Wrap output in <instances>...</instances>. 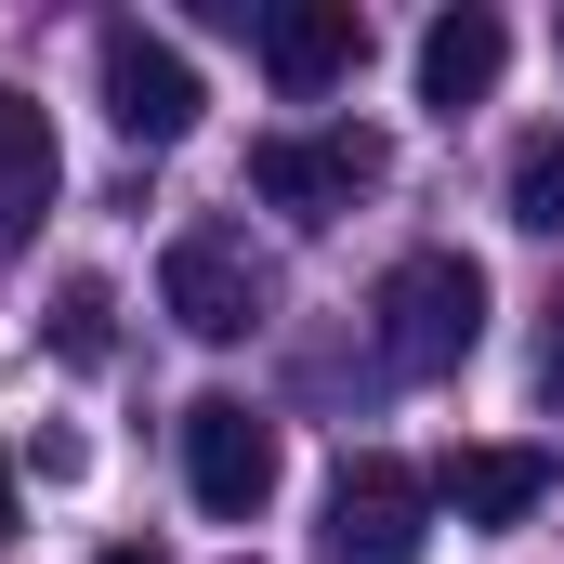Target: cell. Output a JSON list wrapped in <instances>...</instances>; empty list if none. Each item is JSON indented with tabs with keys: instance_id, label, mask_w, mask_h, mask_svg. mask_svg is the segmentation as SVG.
Here are the masks:
<instances>
[{
	"instance_id": "30bf717a",
	"label": "cell",
	"mask_w": 564,
	"mask_h": 564,
	"mask_svg": "<svg viewBox=\"0 0 564 564\" xmlns=\"http://www.w3.org/2000/svg\"><path fill=\"white\" fill-rule=\"evenodd\" d=\"M53 210V119L26 93H0V250H26Z\"/></svg>"
},
{
	"instance_id": "7c38bea8",
	"label": "cell",
	"mask_w": 564,
	"mask_h": 564,
	"mask_svg": "<svg viewBox=\"0 0 564 564\" xmlns=\"http://www.w3.org/2000/svg\"><path fill=\"white\" fill-rule=\"evenodd\" d=\"M53 341H66V355H106V289H66V315H53Z\"/></svg>"
},
{
	"instance_id": "5bb4252c",
	"label": "cell",
	"mask_w": 564,
	"mask_h": 564,
	"mask_svg": "<svg viewBox=\"0 0 564 564\" xmlns=\"http://www.w3.org/2000/svg\"><path fill=\"white\" fill-rule=\"evenodd\" d=\"M93 564H158V552H93Z\"/></svg>"
},
{
	"instance_id": "5b68a950",
	"label": "cell",
	"mask_w": 564,
	"mask_h": 564,
	"mask_svg": "<svg viewBox=\"0 0 564 564\" xmlns=\"http://www.w3.org/2000/svg\"><path fill=\"white\" fill-rule=\"evenodd\" d=\"M158 302H171L197 341H250V328H263V263H250L224 224H184L171 263H158Z\"/></svg>"
},
{
	"instance_id": "8fae6325",
	"label": "cell",
	"mask_w": 564,
	"mask_h": 564,
	"mask_svg": "<svg viewBox=\"0 0 564 564\" xmlns=\"http://www.w3.org/2000/svg\"><path fill=\"white\" fill-rule=\"evenodd\" d=\"M512 224H539V237H564V132H539L525 158H512Z\"/></svg>"
},
{
	"instance_id": "9c48e42d",
	"label": "cell",
	"mask_w": 564,
	"mask_h": 564,
	"mask_svg": "<svg viewBox=\"0 0 564 564\" xmlns=\"http://www.w3.org/2000/svg\"><path fill=\"white\" fill-rule=\"evenodd\" d=\"M499 66H512V26H499L486 0H459V13H433V26H421V106H446V119L486 106Z\"/></svg>"
},
{
	"instance_id": "52a82bcc",
	"label": "cell",
	"mask_w": 564,
	"mask_h": 564,
	"mask_svg": "<svg viewBox=\"0 0 564 564\" xmlns=\"http://www.w3.org/2000/svg\"><path fill=\"white\" fill-rule=\"evenodd\" d=\"M552 499V446H446V473H433V512H459V525H525Z\"/></svg>"
},
{
	"instance_id": "6da1fadb",
	"label": "cell",
	"mask_w": 564,
	"mask_h": 564,
	"mask_svg": "<svg viewBox=\"0 0 564 564\" xmlns=\"http://www.w3.org/2000/svg\"><path fill=\"white\" fill-rule=\"evenodd\" d=\"M473 341H486V276L459 250H408L381 276V368L394 381H446Z\"/></svg>"
},
{
	"instance_id": "3957f363",
	"label": "cell",
	"mask_w": 564,
	"mask_h": 564,
	"mask_svg": "<svg viewBox=\"0 0 564 564\" xmlns=\"http://www.w3.org/2000/svg\"><path fill=\"white\" fill-rule=\"evenodd\" d=\"M184 486H197V512L250 525V512L276 499V421H263L250 394H197V408H184Z\"/></svg>"
},
{
	"instance_id": "ba28073f",
	"label": "cell",
	"mask_w": 564,
	"mask_h": 564,
	"mask_svg": "<svg viewBox=\"0 0 564 564\" xmlns=\"http://www.w3.org/2000/svg\"><path fill=\"white\" fill-rule=\"evenodd\" d=\"M355 53H368V13H355V0H276V13H263V66H276V93L355 79Z\"/></svg>"
},
{
	"instance_id": "8992f818",
	"label": "cell",
	"mask_w": 564,
	"mask_h": 564,
	"mask_svg": "<svg viewBox=\"0 0 564 564\" xmlns=\"http://www.w3.org/2000/svg\"><path fill=\"white\" fill-rule=\"evenodd\" d=\"M93 66H106V119H119L132 144H184V132H197V106H210V93H197V66H184L158 26H106V53H93Z\"/></svg>"
},
{
	"instance_id": "4fadbf2b",
	"label": "cell",
	"mask_w": 564,
	"mask_h": 564,
	"mask_svg": "<svg viewBox=\"0 0 564 564\" xmlns=\"http://www.w3.org/2000/svg\"><path fill=\"white\" fill-rule=\"evenodd\" d=\"M0 539H13V459H0Z\"/></svg>"
},
{
	"instance_id": "277c9868",
	"label": "cell",
	"mask_w": 564,
	"mask_h": 564,
	"mask_svg": "<svg viewBox=\"0 0 564 564\" xmlns=\"http://www.w3.org/2000/svg\"><path fill=\"white\" fill-rule=\"evenodd\" d=\"M368 184H381V144L368 132H263L250 144V197L289 210V224H341Z\"/></svg>"
},
{
	"instance_id": "7a4b0ae2",
	"label": "cell",
	"mask_w": 564,
	"mask_h": 564,
	"mask_svg": "<svg viewBox=\"0 0 564 564\" xmlns=\"http://www.w3.org/2000/svg\"><path fill=\"white\" fill-rule=\"evenodd\" d=\"M315 539H328V564H421L433 552V473H408V459H341Z\"/></svg>"
}]
</instances>
